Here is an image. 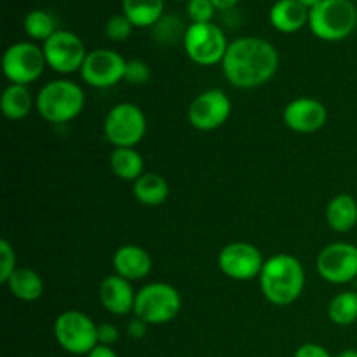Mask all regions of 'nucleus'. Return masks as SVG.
<instances>
[{
	"instance_id": "nucleus-1",
	"label": "nucleus",
	"mask_w": 357,
	"mask_h": 357,
	"mask_svg": "<svg viewBox=\"0 0 357 357\" xmlns=\"http://www.w3.org/2000/svg\"><path fill=\"white\" fill-rule=\"evenodd\" d=\"M222 70L234 87L255 89L278 73L279 52L265 38L239 37L229 44Z\"/></svg>"
},
{
	"instance_id": "nucleus-2",
	"label": "nucleus",
	"mask_w": 357,
	"mask_h": 357,
	"mask_svg": "<svg viewBox=\"0 0 357 357\" xmlns=\"http://www.w3.org/2000/svg\"><path fill=\"white\" fill-rule=\"evenodd\" d=\"M258 281L267 302L288 307L300 298L305 288V271L296 257L279 253L265 260Z\"/></svg>"
},
{
	"instance_id": "nucleus-3",
	"label": "nucleus",
	"mask_w": 357,
	"mask_h": 357,
	"mask_svg": "<svg viewBox=\"0 0 357 357\" xmlns=\"http://www.w3.org/2000/svg\"><path fill=\"white\" fill-rule=\"evenodd\" d=\"M86 105V94L77 82L66 79L51 80L38 91L35 108L49 124H66L79 117Z\"/></svg>"
},
{
	"instance_id": "nucleus-4",
	"label": "nucleus",
	"mask_w": 357,
	"mask_h": 357,
	"mask_svg": "<svg viewBox=\"0 0 357 357\" xmlns=\"http://www.w3.org/2000/svg\"><path fill=\"white\" fill-rule=\"evenodd\" d=\"M357 26V9L352 0H321L309 10V28L324 42H340Z\"/></svg>"
},
{
	"instance_id": "nucleus-5",
	"label": "nucleus",
	"mask_w": 357,
	"mask_h": 357,
	"mask_svg": "<svg viewBox=\"0 0 357 357\" xmlns=\"http://www.w3.org/2000/svg\"><path fill=\"white\" fill-rule=\"evenodd\" d=\"M132 312L150 326L171 323L181 312V295L167 282H150L136 293Z\"/></svg>"
},
{
	"instance_id": "nucleus-6",
	"label": "nucleus",
	"mask_w": 357,
	"mask_h": 357,
	"mask_svg": "<svg viewBox=\"0 0 357 357\" xmlns=\"http://www.w3.org/2000/svg\"><path fill=\"white\" fill-rule=\"evenodd\" d=\"M103 132L115 149H135L146 135L145 114L135 103L115 105L105 117Z\"/></svg>"
},
{
	"instance_id": "nucleus-7",
	"label": "nucleus",
	"mask_w": 357,
	"mask_h": 357,
	"mask_svg": "<svg viewBox=\"0 0 357 357\" xmlns=\"http://www.w3.org/2000/svg\"><path fill=\"white\" fill-rule=\"evenodd\" d=\"M59 347L73 356H87L98 345V324L80 310H66L54 323Z\"/></svg>"
},
{
	"instance_id": "nucleus-8",
	"label": "nucleus",
	"mask_w": 357,
	"mask_h": 357,
	"mask_svg": "<svg viewBox=\"0 0 357 357\" xmlns=\"http://www.w3.org/2000/svg\"><path fill=\"white\" fill-rule=\"evenodd\" d=\"M229 44L223 30L215 23H192L183 37L185 52L199 66L222 63Z\"/></svg>"
},
{
	"instance_id": "nucleus-9",
	"label": "nucleus",
	"mask_w": 357,
	"mask_h": 357,
	"mask_svg": "<svg viewBox=\"0 0 357 357\" xmlns=\"http://www.w3.org/2000/svg\"><path fill=\"white\" fill-rule=\"evenodd\" d=\"M45 66L44 49L33 42H16L3 52L2 72L10 84L28 86L40 79Z\"/></svg>"
},
{
	"instance_id": "nucleus-10",
	"label": "nucleus",
	"mask_w": 357,
	"mask_h": 357,
	"mask_svg": "<svg viewBox=\"0 0 357 357\" xmlns=\"http://www.w3.org/2000/svg\"><path fill=\"white\" fill-rule=\"evenodd\" d=\"M316 271L330 284L357 281V244L331 243L319 251Z\"/></svg>"
},
{
	"instance_id": "nucleus-11",
	"label": "nucleus",
	"mask_w": 357,
	"mask_h": 357,
	"mask_svg": "<svg viewBox=\"0 0 357 357\" xmlns=\"http://www.w3.org/2000/svg\"><path fill=\"white\" fill-rule=\"evenodd\" d=\"M42 49H44V56L49 68L63 73V75L80 72L87 58V51L82 38L68 30L56 31L49 40L44 42Z\"/></svg>"
},
{
	"instance_id": "nucleus-12",
	"label": "nucleus",
	"mask_w": 357,
	"mask_h": 357,
	"mask_svg": "<svg viewBox=\"0 0 357 357\" xmlns=\"http://www.w3.org/2000/svg\"><path fill=\"white\" fill-rule=\"evenodd\" d=\"M232 101L222 89H208L197 94L187 112L188 122L199 131H215L229 121Z\"/></svg>"
},
{
	"instance_id": "nucleus-13",
	"label": "nucleus",
	"mask_w": 357,
	"mask_h": 357,
	"mask_svg": "<svg viewBox=\"0 0 357 357\" xmlns=\"http://www.w3.org/2000/svg\"><path fill=\"white\" fill-rule=\"evenodd\" d=\"M126 59L112 49H94L87 52V58L80 68L84 82L96 89H108L124 80Z\"/></svg>"
},
{
	"instance_id": "nucleus-14",
	"label": "nucleus",
	"mask_w": 357,
	"mask_h": 357,
	"mask_svg": "<svg viewBox=\"0 0 357 357\" xmlns=\"http://www.w3.org/2000/svg\"><path fill=\"white\" fill-rule=\"evenodd\" d=\"M264 264L265 260L260 250L250 243H230L218 255L220 271L234 281L260 278Z\"/></svg>"
},
{
	"instance_id": "nucleus-15",
	"label": "nucleus",
	"mask_w": 357,
	"mask_h": 357,
	"mask_svg": "<svg viewBox=\"0 0 357 357\" xmlns=\"http://www.w3.org/2000/svg\"><path fill=\"white\" fill-rule=\"evenodd\" d=\"M282 119L291 131L300 135H312L324 128L328 121V110L316 98L302 96L286 105Z\"/></svg>"
},
{
	"instance_id": "nucleus-16",
	"label": "nucleus",
	"mask_w": 357,
	"mask_h": 357,
	"mask_svg": "<svg viewBox=\"0 0 357 357\" xmlns=\"http://www.w3.org/2000/svg\"><path fill=\"white\" fill-rule=\"evenodd\" d=\"M100 302L107 312L114 316H126L135 310L136 293L131 281L114 274L108 275L100 284Z\"/></svg>"
},
{
	"instance_id": "nucleus-17",
	"label": "nucleus",
	"mask_w": 357,
	"mask_h": 357,
	"mask_svg": "<svg viewBox=\"0 0 357 357\" xmlns=\"http://www.w3.org/2000/svg\"><path fill=\"white\" fill-rule=\"evenodd\" d=\"M115 274L128 281H139V279L149 278L152 272L153 261L149 251L136 244H124L117 248L112 257Z\"/></svg>"
},
{
	"instance_id": "nucleus-18",
	"label": "nucleus",
	"mask_w": 357,
	"mask_h": 357,
	"mask_svg": "<svg viewBox=\"0 0 357 357\" xmlns=\"http://www.w3.org/2000/svg\"><path fill=\"white\" fill-rule=\"evenodd\" d=\"M271 23L281 33H296L309 24V9L296 0H278L271 9Z\"/></svg>"
},
{
	"instance_id": "nucleus-19",
	"label": "nucleus",
	"mask_w": 357,
	"mask_h": 357,
	"mask_svg": "<svg viewBox=\"0 0 357 357\" xmlns=\"http://www.w3.org/2000/svg\"><path fill=\"white\" fill-rule=\"evenodd\" d=\"M326 222L331 230L345 234L357 225V201L351 194H338L326 208Z\"/></svg>"
},
{
	"instance_id": "nucleus-20",
	"label": "nucleus",
	"mask_w": 357,
	"mask_h": 357,
	"mask_svg": "<svg viewBox=\"0 0 357 357\" xmlns=\"http://www.w3.org/2000/svg\"><path fill=\"white\" fill-rule=\"evenodd\" d=\"M10 295L21 302H37L44 295V281L33 268L17 267L6 282Z\"/></svg>"
},
{
	"instance_id": "nucleus-21",
	"label": "nucleus",
	"mask_w": 357,
	"mask_h": 357,
	"mask_svg": "<svg viewBox=\"0 0 357 357\" xmlns=\"http://www.w3.org/2000/svg\"><path fill=\"white\" fill-rule=\"evenodd\" d=\"M35 105L28 86L21 84H9L3 89L2 98H0V108H2L3 117L9 121H21L31 112Z\"/></svg>"
},
{
	"instance_id": "nucleus-22",
	"label": "nucleus",
	"mask_w": 357,
	"mask_h": 357,
	"mask_svg": "<svg viewBox=\"0 0 357 357\" xmlns=\"http://www.w3.org/2000/svg\"><path fill=\"white\" fill-rule=\"evenodd\" d=\"M164 13V0H122V14L138 28L159 23Z\"/></svg>"
},
{
	"instance_id": "nucleus-23",
	"label": "nucleus",
	"mask_w": 357,
	"mask_h": 357,
	"mask_svg": "<svg viewBox=\"0 0 357 357\" xmlns=\"http://www.w3.org/2000/svg\"><path fill=\"white\" fill-rule=\"evenodd\" d=\"M132 194L143 206H159L169 195V185L160 174L145 173L132 183Z\"/></svg>"
},
{
	"instance_id": "nucleus-24",
	"label": "nucleus",
	"mask_w": 357,
	"mask_h": 357,
	"mask_svg": "<svg viewBox=\"0 0 357 357\" xmlns=\"http://www.w3.org/2000/svg\"><path fill=\"white\" fill-rule=\"evenodd\" d=\"M110 169L119 180L135 183L139 176L145 174L143 173L145 160L135 149H114L110 155Z\"/></svg>"
},
{
	"instance_id": "nucleus-25",
	"label": "nucleus",
	"mask_w": 357,
	"mask_h": 357,
	"mask_svg": "<svg viewBox=\"0 0 357 357\" xmlns=\"http://www.w3.org/2000/svg\"><path fill=\"white\" fill-rule=\"evenodd\" d=\"M328 317L337 326H351L357 321V291H342L328 305Z\"/></svg>"
},
{
	"instance_id": "nucleus-26",
	"label": "nucleus",
	"mask_w": 357,
	"mask_h": 357,
	"mask_svg": "<svg viewBox=\"0 0 357 357\" xmlns=\"http://www.w3.org/2000/svg\"><path fill=\"white\" fill-rule=\"evenodd\" d=\"M23 28H24V33H26L28 37L33 38V40H42V42L49 40V38L58 31L54 16L44 9L30 10V13L24 16Z\"/></svg>"
},
{
	"instance_id": "nucleus-27",
	"label": "nucleus",
	"mask_w": 357,
	"mask_h": 357,
	"mask_svg": "<svg viewBox=\"0 0 357 357\" xmlns=\"http://www.w3.org/2000/svg\"><path fill=\"white\" fill-rule=\"evenodd\" d=\"M153 30H155V37L159 38L160 42H164V44H173V42H176L180 37L181 40H183L187 28L183 30V23H181L178 17L162 16L159 20V23L153 24Z\"/></svg>"
},
{
	"instance_id": "nucleus-28",
	"label": "nucleus",
	"mask_w": 357,
	"mask_h": 357,
	"mask_svg": "<svg viewBox=\"0 0 357 357\" xmlns=\"http://www.w3.org/2000/svg\"><path fill=\"white\" fill-rule=\"evenodd\" d=\"M132 28H135V24H132L124 14H115V16H112L110 20L107 21L105 33H107L108 40L124 42L131 37Z\"/></svg>"
},
{
	"instance_id": "nucleus-29",
	"label": "nucleus",
	"mask_w": 357,
	"mask_h": 357,
	"mask_svg": "<svg viewBox=\"0 0 357 357\" xmlns=\"http://www.w3.org/2000/svg\"><path fill=\"white\" fill-rule=\"evenodd\" d=\"M150 77H152V70H150L149 63H145L143 59H129L126 63V82L132 84V86H143L149 82Z\"/></svg>"
},
{
	"instance_id": "nucleus-30",
	"label": "nucleus",
	"mask_w": 357,
	"mask_h": 357,
	"mask_svg": "<svg viewBox=\"0 0 357 357\" xmlns=\"http://www.w3.org/2000/svg\"><path fill=\"white\" fill-rule=\"evenodd\" d=\"M16 253L9 241H0V282L6 284L16 271Z\"/></svg>"
},
{
	"instance_id": "nucleus-31",
	"label": "nucleus",
	"mask_w": 357,
	"mask_h": 357,
	"mask_svg": "<svg viewBox=\"0 0 357 357\" xmlns=\"http://www.w3.org/2000/svg\"><path fill=\"white\" fill-rule=\"evenodd\" d=\"M215 10L211 0H188L187 13L192 23H211Z\"/></svg>"
},
{
	"instance_id": "nucleus-32",
	"label": "nucleus",
	"mask_w": 357,
	"mask_h": 357,
	"mask_svg": "<svg viewBox=\"0 0 357 357\" xmlns=\"http://www.w3.org/2000/svg\"><path fill=\"white\" fill-rule=\"evenodd\" d=\"M119 337H121V333H119V328L115 326V324H98V344L100 345H108V347H112V345L117 344Z\"/></svg>"
},
{
	"instance_id": "nucleus-33",
	"label": "nucleus",
	"mask_w": 357,
	"mask_h": 357,
	"mask_svg": "<svg viewBox=\"0 0 357 357\" xmlns=\"http://www.w3.org/2000/svg\"><path fill=\"white\" fill-rule=\"evenodd\" d=\"M293 357H333L323 345L319 344H303L295 351Z\"/></svg>"
},
{
	"instance_id": "nucleus-34",
	"label": "nucleus",
	"mask_w": 357,
	"mask_h": 357,
	"mask_svg": "<svg viewBox=\"0 0 357 357\" xmlns=\"http://www.w3.org/2000/svg\"><path fill=\"white\" fill-rule=\"evenodd\" d=\"M149 323H145L139 317H135V319H131L128 323V335L131 338H135V340H142L146 335V331H149Z\"/></svg>"
},
{
	"instance_id": "nucleus-35",
	"label": "nucleus",
	"mask_w": 357,
	"mask_h": 357,
	"mask_svg": "<svg viewBox=\"0 0 357 357\" xmlns=\"http://www.w3.org/2000/svg\"><path fill=\"white\" fill-rule=\"evenodd\" d=\"M86 357H119L117 352L114 351V347H108V345H100L98 344L93 351L89 352Z\"/></svg>"
},
{
	"instance_id": "nucleus-36",
	"label": "nucleus",
	"mask_w": 357,
	"mask_h": 357,
	"mask_svg": "<svg viewBox=\"0 0 357 357\" xmlns=\"http://www.w3.org/2000/svg\"><path fill=\"white\" fill-rule=\"evenodd\" d=\"M213 6H215V9L218 10H229L232 9L234 6H237V2L239 0H211Z\"/></svg>"
},
{
	"instance_id": "nucleus-37",
	"label": "nucleus",
	"mask_w": 357,
	"mask_h": 357,
	"mask_svg": "<svg viewBox=\"0 0 357 357\" xmlns=\"http://www.w3.org/2000/svg\"><path fill=\"white\" fill-rule=\"evenodd\" d=\"M296 2H300L303 7H307V9L310 10V9H314V7H316L321 0H296Z\"/></svg>"
},
{
	"instance_id": "nucleus-38",
	"label": "nucleus",
	"mask_w": 357,
	"mask_h": 357,
	"mask_svg": "<svg viewBox=\"0 0 357 357\" xmlns=\"http://www.w3.org/2000/svg\"><path fill=\"white\" fill-rule=\"evenodd\" d=\"M337 357H357V351L356 349H345Z\"/></svg>"
}]
</instances>
